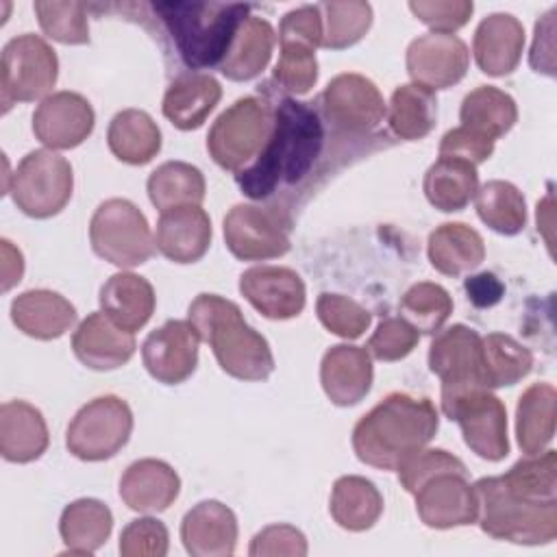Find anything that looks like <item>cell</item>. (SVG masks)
Wrapping results in <instances>:
<instances>
[{
    "label": "cell",
    "mask_w": 557,
    "mask_h": 557,
    "mask_svg": "<svg viewBox=\"0 0 557 557\" xmlns=\"http://www.w3.org/2000/svg\"><path fill=\"white\" fill-rule=\"evenodd\" d=\"M324 126L309 102L281 98L274 107L272 131L259 157L235 174L242 194L263 200L281 185L300 183L322 152Z\"/></svg>",
    "instance_id": "6da1fadb"
},
{
    "label": "cell",
    "mask_w": 557,
    "mask_h": 557,
    "mask_svg": "<svg viewBox=\"0 0 557 557\" xmlns=\"http://www.w3.org/2000/svg\"><path fill=\"white\" fill-rule=\"evenodd\" d=\"M440 416L424 396L387 394L352 429V450L366 466L396 470L437 433Z\"/></svg>",
    "instance_id": "7a4b0ae2"
},
{
    "label": "cell",
    "mask_w": 557,
    "mask_h": 557,
    "mask_svg": "<svg viewBox=\"0 0 557 557\" xmlns=\"http://www.w3.org/2000/svg\"><path fill=\"white\" fill-rule=\"evenodd\" d=\"M187 320L196 326L202 342H207L220 368L239 381H265L274 372V357L268 339L257 333L242 309L218 294H198Z\"/></svg>",
    "instance_id": "3957f363"
},
{
    "label": "cell",
    "mask_w": 557,
    "mask_h": 557,
    "mask_svg": "<svg viewBox=\"0 0 557 557\" xmlns=\"http://www.w3.org/2000/svg\"><path fill=\"white\" fill-rule=\"evenodd\" d=\"M152 9L191 70L220 67L239 24L250 15V7L237 2H154Z\"/></svg>",
    "instance_id": "277c9868"
},
{
    "label": "cell",
    "mask_w": 557,
    "mask_h": 557,
    "mask_svg": "<svg viewBox=\"0 0 557 557\" xmlns=\"http://www.w3.org/2000/svg\"><path fill=\"white\" fill-rule=\"evenodd\" d=\"M481 531L494 540L542 546L557 537V500H531L513 494L500 476L474 483Z\"/></svg>",
    "instance_id": "5b68a950"
},
{
    "label": "cell",
    "mask_w": 557,
    "mask_h": 557,
    "mask_svg": "<svg viewBox=\"0 0 557 557\" xmlns=\"http://www.w3.org/2000/svg\"><path fill=\"white\" fill-rule=\"evenodd\" d=\"M274 109L257 96L237 98L209 128L207 150L211 159L228 172L248 168L265 146L272 131Z\"/></svg>",
    "instance_id": "8992f818"
},
{
    "label": "cell",
    "mask_w": 557,
    "mask_h": 557,
    "mask_svg": "<svg viewBox=\"0 0 557 557\" xmlns=\"http://www.w3.org/2000/svg\"><path fill=\"white\" fill-rule=\"evenodd\" d=\"M94 252L117 265L137 268L154 255V237L146 215L126 198H109L98 205L89 222Z\"/></svg>",
    "instance_id": "52a82bcc"
},
{
    "label": "cell",
    "mask_w": 557,
    "mask_h": 557,
    "mask_svg": "<svg viewBox=\"0 0 557 557\" xmlns=\"http://www.w3.org/2000/svg\"><path fill=\"white\" fill-rule=\"evenodd\" d=\"M74 174L65 157L54 150L28 152L11 174L9 194L15 207L35 220H46L65 209L72 198Z\"/></svg>",
    "instance_id": "ba28073f"
},
{
    "label": "cell",
    "mask_w": 557,
    "mask_h": 557,
    "mask_svg": "<svg viewBox=\"0 0 557 557\" xmlns=\"http://www.w3.org/2000/svg\"><path fill=\"white\" fill-rule=\"evenodd\" d=\"M133 433V411L120 396L107 394L83 405L67 424L65 446L81 461L115 457Z\"/></svg>",
    "instance_id": "9c48e42d"
},
{
    "label": "cell",
    "mask_w": 557,
    "mask_h": 557,
    "mask_svg": "<svg viewBox=\"0 0 557 557\" xmlns=\"http://www.w3.org/2000/svg\"><path fill=\"white\" fill-rule=\"evenodd\" d=\"M59 76V59L39 35L24 33L9 39L0 59V91L4 111L13 102L48 98Z\"/></svg>",
    "instance_id": "30bf717a"
},
{
    "label": "cell",
    "mask_w": 557,
    "mask_h": 557,
    "mask_svg": "<svg viewBox=\"0 0 557 557\" xmlns=\"http://www.w3.org/2000/svg\"><path fill=\"white\" fill-rule=\"evenodd\" d=\"M446 418L461 429L466 446L481 459L500 461L509 455L507 409L487 387H474L442 405Z\"/></svg>",
    "instance_id": "8fae6325"
},
{
    "label": "cell",
    "mask_w": 557,
    "mask_h": 557,
    "mask_svg": "<svg viewBox=\"0 0 557 557\" xmlns=\"http://www.w3.org/2000/svg\"><path fill=\"white\" fill-rule=\"evenodd\" d=\"M481 346L483 337L466 324H453L435 333L429 348V368L442 381V405L468 389L485 387Z\"/></svg>",
    "instance_id": "7c38bea8"
},
{
    "label": "cell",
    "mask_w": 557,
    "mask_h": 557,
    "mask_svg": "<svg viewBox=\"0 0 557 557\" xmlns=\"http://www.w3.org/2000/svg\"><path fill=\"white\" fill-rule=\"evenodd\" d=\"M224 242L242 261H265L289 252V220L272 207L235 205L224 215Z\"/></svg>",
    "instance_id": "4fadbf2b"
},
{
    "label": "cell",
    "mask_w": 557,
    "mask_h": 557,
    "mask_svg": "<svg viewBox=\"0 0 557 557\" xmlns=\"http://www.w3.org/2000/svg\"><path fill=\"white\" fill-rule=\"evenodd\" d=\"M320 100L324 117L337 131L350 135L374 131L387 113L379 87L363 74L355 72H344L331 78Z\"/></svg>",
    "instance_id": "5bb4252c"
},
{
    "label": "cell",
    "mask_w": 557,
    "mask_h": 557,
    "mask_svg": "<svg viewBox=\"0 0 557 557\" xmlns=\"http://www.w3.org/2000/svg\"><path fill=\"white\" fill-rule=\"evenodd\" d=\"M200 335L189 320H168L141 344V361L152 379L163 385L187 381L198 366Z\"/></svg>",
    "instance_id": "9a60e30c"
},
{
    "label": "cell",
    "mask_w": 557,
    "mask_h": 557,
    "mask_svg": "<svg viewBox=\"0 0 557 557\" xmlns=\"http://www.w3.org/2000/svg\"><path fill=\"white\" fill-rule=\"evenodd\" d=\"M413 496L420 520L431 529L468 527L479 518V498L468 472H440L424 481Z\"/></svg>",
    "instance_id": "2e32d148"
},
{
    "label": "cell",
    "mask_w": 557,
    "mask_h": 557,
    "mask_svg": "<svg viewBox=\"0 0 557 557\" xmlns=\"http://www.w3.org/2000/svg\"><path fill=\"white\" fill-rule=\"evenodd\" d=\"M405 63L411 83L435 91L453 87L466 76L470 52L457 35L426 33L409 44Z\"/></svg>",
    "instance_id": "e0dca14e"
},
{
    "label": "cell",
    "mask_w": 557,
    "mask_h": 557,
    "mask_svg": "<svg viewBox=\"0 0 557 557\" xmlns=\"http://www.w3.org/2000/svg\"><path fill=\"white\" fill-rule=\"evenodd\" d=\"M96 113L76 91H54L33 113V133L48 150L81 146L94 131Z\"/></svg>",
    "instance_id": "ac0fdd59"
},
{
    "label": "cell",
    "mask_w": 557,
    "mask_h": 557,
    "mask_svg": "<svg viewBox=\"0 0 557 557\" xmlns=\"http://www.w3.org/2000/svg\"><path fill=\"white\" fill-rule=\"evenodd\" d=\"M242 296L270 320H289L302 313L307 289L298 272L283 265H255L239 276Z\"/></svg>",
    "instance_id": "d6986e66"
},
{
    "label": "cell",
    "mask_w": 557,
    "mask_h": 557,
    "mask_svg": "<svg viewBox=\"0 0 557 557\" xmlns=\"http://www.w3.org/2000/svg\"><path fill=\"white\" fill-rule=\"evenodd\" d=\"M372 357L361 346L335 344L322 357L320 383L326 398L337 407L361 403L372 387Z\"/></svg>",
    "instance_id": "ffe728a7"
},
{
    "label": "cell",
    "mask_w": 557,
    "mask_h": 557,
    "mask_svg": "<svg viewBox=\"0 0 557 557\" xmlns=\"http://www.w3.org/2000/svg\"><path fill=\"white\" fill-rule=\"evenodd\" d=\"M135 348V333L120 329L102 311L89 313L72 335V350L76 359L98 372L122 368L131 361Z\"/></svg>",
    "instance_id": "44dd1931"
},
{
    "label": "cell",
    "mask_w": 557,
    "mask_h": 557,
    "mask_svg": "<svg viewBox=\"0 0 557 557\" xmlns=\"http://www.w3.org/2000/svg\"><path fill=\"white\" fill-rule=\"evenodd\" d=\"M181 540L191 557H228L237 546V518L220 500H200L183 516Z\"/></svg>",
    "instance_id": "7402d4cb"
},
{
    "label": "cell",
    "mask_w": 557,
    "mask_h": 557,
    "mask_svg": "<svg viewBox=\"0 0 557 557\" xmlns=\"http://www.w3.org/2000/svg\"><path fill=\"white\" fill-rule=\"evenodd\" d=\"M524 50V28L511 13H490L474 30L472 52L479 70L487 76L511 74Z\"/></svg>",
    "instance_id": "603a6c76"
},
{
    "label": "cell",
    "mask_w": 557,
    "mask_h": 557,
    "mask_svg": "<svg viewBox=\"0 0 557 557\" xmlns=\"http://www.w3.org/2000/svg\"><path fill=\"white\" fill-rule=\"evenodd\" d=\"M181 492L176 470L161 459H137L120 479V498L124 505L139 513L165 511Z\"/></svg>",
    "instance_id": "cb8c5ba5"
},
{
    "label": "cell",
    "mask_w": 557,
    "mask_h": 557,
    "mask_svg": "<svg viewBox=\"0 0 557 557\" xmlns=\"http://www.w3.org/2000/svg\"><path fill=\"white\" fill-rule=\"evenodd\" d=\"M211 220L202 207L163 211L157 222V250L174 263H196L211 246Z\"/></svg>",
    "instance_id": "d4e9b609"
},
{
    "label": "cell",
    "mask_w": 557,
    "mask_h": 557,
    "mask_svg": "<svg viewBox=\"0 0 557 557\" xmlns=\"http://www.w3.org/2000/svg\"><path fill=\"white\" fill-rule=\"evenodd\" d=\"M50 444L41 411L26 400H7L0 407V453L11 463L39 459Z\"/></svg>",
    "instance_id": "484cf974"
},
{
    "label": "cell",
    "mask_w": 557,
    "mask_h": 557,
    "mask_svg": "<svg viewBox=\"0 0 557 557\" xmlns=\"http://www.w3.org/2000/svg\"><path fill=\"white\" fill-rule=\"evenodd\" d=\"M13 324L28 337L57 339L76 322L74 305L52 289H28L11 302Z\"/></svg>",
    "instance_id": "4316f807"
},
{
    "label": "cell",
    "mask_w": 557,
    "mask_h": 557,
    "mask_svg": "<svg viewBox=\"0 0 557 557\" xmlns=\"http://www.w3.org/2000/svg\"><path fill=\"white\" fill-rule=\"evenodd\" d=\"M100 311L120 329L135 333L154 313L157 296L148 278L133 272H117L100 287Z\"/></svg>",
    "instance_id": "83f0119b"
},
{
    "label": "cell",
    "mask_w": 557,
    "mask_h": 557,
    "mask_svg": "<svg viewBox=\"0 0 557 557\" xmlns=\"http://www.w3.org/2000/svg\"><path fill=\"white\" fill-rule=\"evenodd\" d=\"M220 98L222 87L211 74H185L168 87L161 111L176 128L194 131L207 122Z\"/></svg>",
    "instance_id": "f1b7e54d"
},
{
    "label": "cell",
    "mask_w": 557,
    "mask_h": 557,
    "mask_svg": "<svg viewBox=\"0 0 557 557\" xmlns=\"http://www.w3.org/2000/svg\"><path fill=\"white\" fill-rule=\"evenodd\" d=\"M276 33L272 24L259 15H248L239 24L226 57L220 63V72L228 81H252L270 63Z\"/></svg>",
    "instance_id": "f546056e"
},
{
    "label": "cell",
    "mask_w": 557,
    "mask_h": 557,
    "mask_svg": "<svg viewBox=\"0 0 557 557\" xmlns=\"http://www.w3.org/2000/svg\"><path fill=\"white\" fill-rule=\"evenodd\" d=\"M426 255L440 274L461 276L483 263L485 244L470 224L444 222L429 235Z\"/></svg>",
    "instance_id": "4dcf8cb0"
},
{
    "label": "cell",
    "mask_w": 557,
    "mask_h": 557,
    "mask_svg": "<svg viewBox=\"0 0 557 557\" xmlns=\"http://www.w3.org/2000/svg\"><path fill=\"white\" fill-rule=\"evenodd\" d=\"M107 144L115 159L128 165H146L161 150V131L141 109L117 111L107 128Z\"/></svg>",
    "instance_id": "1f68e13d"
},
{
    "label": "cell",
    "mask_w": 557,
    "mask_h": 557,
    "mask_svg": "<svg viewBox=\"0 0 557 557\" xmlns=\"http://www.w3.org/2000/svg\"><path fill=\"white\" fill-rule=\"evenodd\" d=\"M557 392L550 383H533L518 398L516 437L524 455L546 450L555 435Z\"/></svg>",
    "instance_id": "d6a6232c"
},
{
    "label": "cell",
    "mask_w": 557,
    "mask_h": 557,
    "mask_svg": "<svg viewBox=\"0 0 557 557\" xmlns=\"http://www.w3.org/2000/svg\"><path fill=\"white\" fill-rule=\"evenodd\" d=\"M422 189L435 209L444 213L461 211L479 191L476 165L455 157H440L429 165Z\"/></svg>",
    "instance_id": "836d02e7"
},
{
    "label": "cell",
    "mask_w": 557,
    "mask_h": 557,
    "mask_svg": "<svg viewBox=\"0 0 557 557\" xmlns=\"http://www.w3.org/2000/svg\"><path fill=\"white\" fill-rule=\"evenodd\" d=\"M329 511L346 531H368L383 513V496L379 487L359 474L339 476L331 492Z\"/></svg>",
    "instance_id": "e575fe53"
},
{
    "label": "cell",
    "mask_w": 557,
    "mask_h": 557,
    "mask_svg": "<svg viewBox=\"0 0 557 557\" xmlns=\"http://www.w3.org/2000/svg\"><path fill=\"white\" fill-rule=\"evenodd\" d=\"M113 513L98 498L72 500L59 518V533L70 553L91 555L111 535Z\"/></svg>",
    "instance_id": "d590c367"
},
{
    "label": "cell",
    "mask_w": 557,
    "mask_h": 557,
    "mask_svg": "<svg viewBox=\"0 0 557 557\" xmlns=\"http://www.w3.org/2000/svg\"><path fill=\"white\" fill-rule=\"evenodd\" d=\"M150 202L163 213L176 207H200L205 200V176L202 172L185 161H165L146 183Z\"/></svg>",
    "instance_id": "8d00e7d4"
},
{
    "label": "cell",
    "mask_w": 557,
    "mask_h": 557,
    "mask_svg": "<svg viewBox=\"0 0 557 557\" xmlns=\"http://www.w3.org/2000/svg\"><path fill=\"white\" fill-rule=\"evenodd\" d=\"M459 120L461 126H468L496 141L513 128L518 120V107L507 91L494 85H479L463 98Z\"/></svg>",
    "instance_id": "74e56055"
},
{
    "label": "cell",
    "mask_w": 557,
    "mask_h": 557,
    "mask_svg": "<svg viewBox=\"0 0 557 557\" xmlns=\"http://www.w3.org/2000/svg\"><path fill=\"white\" fill-rule=\"evenodd\" d=\"M435 91L416 83H407L394 89L387 107V122L396 137L407 141L424 139L435 128Z\"/></svg>",
    "instance_id": "f35d334b"
},
{
    "label": "cell",
    "mask_w": 557,
    "mask_h": 557,
    "mask_svg": "<svg viewBox=\"0 0 557 557\" xmlns=\"http://www.w3.org/2000/svg\"><path fill=\"white\" fill-rule=\"evenodd\" d=\"M476 215L500 235H518L527 226V202L509 181H487L474 196Z\"/></svg>",
    "instance_id": "ab89813d"
},
{
    "label": "cell",
    "mask_w": 557,
    "mask_h": 557,
    "mask_svg": "<svg viewBox=\"0 0 557 557\" xmlns=\"http://www.w3.org/2000/svg\"><path fill=\"white\" fill-rule=\"evenodd\" d=\"M485 387H511L533 368L531 350L507 333H490L481 346Z\"/></svg>",
    "instance_id": "60d3db41"
},
{
    "label": "cell",
    "mask_w": 557,
    "mask_h": 557,
    "mask_svg": "<svg viewBox=\"0 0 557 557\" xmlns=\"http://www.w3.org/2000/svg\"><path fill=\"white\" fill-rule=\"evenodd\" d=\"M398 311L418 333L435 335L453 313V298L442 285L422 281L403 294Z\"/></svg>",
    "instance_id": "b9f144b4"
},
{
    "label": "cell",
    "mask_w": 557,
    "mask_h": 557,
    "mask_svg": "<svg viewBox=\"0 0 557 557\" xmlns=\"http://www.w3.org/2000/svg\"><path fill=\"white\" fill-rule=\"evenodd\" d=\"M322 48L344 50L363 39L372 26V7L368 2H322Z\"/></svg>",
    "instance_id": "7bdbcfd3"
},
{
    "label": "cell",
    "mask_w": 557,
    "mask_h": 557,
    "mask_svg": "<svg viewBox=\"0 0 557 557\" xmlns=\"http://www.w3.org/2000/svg\"><path fill=\"white\" fill-rule=\"evenodd\" d=\"M500 479L518 496L557 500V453L546 448L537 455H527L500 474Z\"/></svg>",
    "instance_id": "ee69618b"
},
{
    "label": "cell",
    "mask_w": 557,
    "mask_h": 557,
    "mask_svg": "<svg viewBox=\"0 0 557 557\" xmlns=\"http://www.w3.org/2000/svg\"><path fill=\"white\" fill-rule=\"evenodd\" d=\"M278 44H281V57L274 65L272 78L287 94L302 96L311 91V87L318 81L315 46L302 39H292V37H278Z\"/></svg>",
    "instance_id": "f6af8a7d"
},
{
    "label": "cell",
    "mask_w": 557,
    "mask_h": 557,
    "mask_svg": "<svg viewBox=\"0 0 557 557\" xmlns=\"http://www.w3.org/2000/svg\"><path fill=\"white\" fill-rule=\"evenodd\" d=\"M35 13L46 37L65 44L81 46L89 41L87 7L81 2H35Z\"/></svg>",
    "instance_id": "bcb514c9"
},
{
    "label": "cell",
    "mask_w": 557,
    "mask_h": 557,
    "mask_svg": "<svg viewBox=\"0 0 557 557\" xmlns=\"http://www.w3.org/2000/svg\"><path fill=\"white\" fill-rule=\"evenodd\" d=\"M315 313L329 333L344 339L361 337L372 322V313L366 307L342 294H320Z\"/></svg>",
    "instance_id": "7dc6e473"
},
{
    "label": "cell",
    "mask_w": 557,
    "mask_h": 557,
    "mask_svg": "<svg viewBox=\"0 0 557 557\" xmlns=\"http://www.w3.org/2000/svg\"><path fill=\"white\" fill-rule=\"evenodd\" d=\"M398 481L405 487V492L413 494L424 481L440 472H468L463 461L455 457L453 453L444 448H422L413 453L409 459H405L398 468Z\"/></svg>",
    "instance_id": "c3c4849f"
},
{
    "label": "cell",
    "mask_w": 557,
    "mask_h": 557,
    "mask_svg": "<svg viewBox=\"0 0 557 557\" xmlns=\"http://www.w3.org/2000/svg\"><path fill=\"white\" fill-rule=\"evenodd\" d=\"M420 333L400 315L385 318L370 335L366 350L379 361H400L418 346Z\"/></svg>",
    "instance_id": "681fc988"
},
{
    "label": "cell",
    "mask_w": 557,
    "mask_h": 557,
    "mask_svg": "<svg viewBox=\"0 0 557 557\" xmlns=\"http://www.w3.org/2000/svg\"><path fill=\"white\" fill-rule=\"evenodd\" d=\"M170 548V533L157 518L131 520L120 533L122 557H163Z\"/></svg>",
    "instance_id": "f907efd6"
},
{
    "label": "cell",
    "mask_w": 557,
    "mask_h": 557,
    "mask_svg": "<svg viewBox=\"0 0 557 557\" xmlns=\"http://www.w3.org/2000/svg\"><path fill=\"white\" fill-rule=\"evenodd\" d=\"M409 11L431 28V33L453 35L468 24L474 4L468 0H411Z\"/></svg>",
    "instance_id": "816d5d0a"
},
{
    "label": "cell",
    "mask_w": 557,
    "mask_h": 557,
    "mask_svg": "<svg viewBox=\"0 0 557 557\" xmlns=\"http://www.w3.org/2000/svg\"><path fill=\"white\" fill-rule=\"evenodd\" d=\"M307 537L292 524H270L261 529L248 548L250 557H305Z\"/></svg>",
    "instance_id": "f5cc1de1"
},
{
    "label": "cell",
    "mask_w": 557,
    "mask_h": 557,
    "mask_svg": "<svg viewBox=\"0 0 557 557\" xmlns=\"http://www.w3.org/2000/svg\"><path fill=\"white\" fill-rule=\"evenodd\" d=\"M494 139L468 128V126H457L444 133L440 141V157H455L463 159L472 165H479L487 161L494 152Z\"/></svg>",
    "instance_id": "db71d44e"
},
{
    "label": "cell",
    "mask_w": 557,
    "mask_h": 557,
    "mask_svg": "<svg viewBox=\"0 0 557 557\" xmlns=\"http://www.w3.org/2000/svg\"><path fill=\"white\" fill-rule=\"evenodd\" d=\"M322 13L318 4H302L298 9L287 11L278 24V37H292L322 46Z\"/></svg>",
    "instance_id": "11a10c76"
},
{
    "label": "cell",
    "mask_w": 557,
    "mask_h": 557,
    "mask_svg": "<svg viewBox=\"0 0 557 557\" xmlns=\"http://www.w3.org/2000/svg\"><path fill=\"white\" fill-rule=\"evenodd\" d=\"M529 63L535 72L555 76V9L542 15V20L535 24Z\"/></svg>",
    "instance_id": "9f6ffc18"
},
{
    "label": "cell",
    "mask_w": 557,
    "mask_h": 557,
    "mask_svg": "<svg viewBox=\"0 0 557 557\" xmlns=\"http://www.w3.org/2000/svg\"><path fill=\"white\" fill-rule=\"evenodd\" d=\"M463 289H466L468 300L479 309L494 307L505 296L503 281L492 272H479V274L468 276L463 281Z\"/></svg>",
    "instance_id": "6f0895ef"
},
{
    "label": "cell",
    "mask_w": 557,
    "mask_h": 557,
    "mask_svg": "<svg viewBox=\"0 0 557 557\" xmlns=\"http://www.w3.org/2000/svg\"><path fill=\"white\" fill-rule=\"evenodd\" d=\"M0 248H2V292H9L15 283L22 281L24 257L9 239H2Z\"/></svg>",
    "instance_id": "680465c9"
}]
</instances>
